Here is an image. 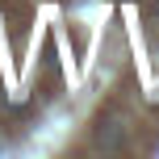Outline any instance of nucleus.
Segmentation results:
<instances>
[{
  "label": "nucleus",
  "instance_id": "f257e3e1",
  "mask_svg": "<svg viewBox=\"0 0 159 159\" xmlns=\"http://www.w3.org/2000/svg\"><path fill=\"white\" fill-rule=\"evenodd\" d=\"M96 143L109 147V151H117V147H121V121H117V117L101 121V130H96Z\"/></svg>",
  "mask_w": 159,
  "mask_h": 159
}]
</instances>
